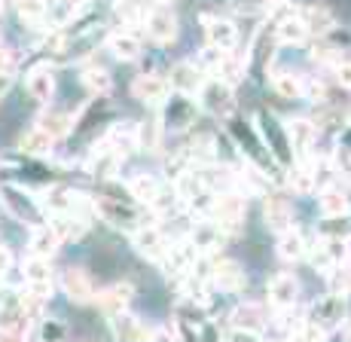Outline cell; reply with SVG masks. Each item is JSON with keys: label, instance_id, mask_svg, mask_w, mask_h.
I'll return each mask as SVG.
<instances>
[{"label": "cell", "instance_id": "1", "mask_svg": "<svg viewBox=\"0 0 351 342\" xmlns=\"http://www.w3.org/2000/svg\"><path fill=\"white\" fill-rule=\"evenodd\" d=\"M346 318H348V303H346V297L327 293V297H321V300H315V303H312L306 324L318 327L321 333H330V330H336V327L346 324Z\"/></svg>", "mask_w": 351, "mask_h": 342}, {"label": "cell", "instance_id": "2", "mask_svg": "<svg viewBox=\"0 0 351 342\" xmlns=\"http://www.w3.org/2000/svg\"><path fill=\"white\" fill-rule=\"evenodd\" d=\"M208 217H211L214 226H220L223 232H239L241 220H245V199H241L239 193H217Z\"/></svg>", "mask_w": 351, "mask_h": 342}, {"label": "cell", "instance_id": "3", "mask_svg": "<svg viewBox=\"0 0 351 342\" xmlns=\"http://www.w3.org/2000/svg\"><path fill=\"white\" fill-rule=\"evenodd\" d=\"M202 107H205L211 117L217 119H229L235 113V98H232V89H229L226 80L214 77V80H205L202 86Z\"/></svg>", "mask_w": 351, "mask_h": 342}, {"label": "cell", "instance_id": "4", "mask_svg": "<svg viewBox=\"0 0 351 342\" xmlns=\"http://www.w3.org/2000/svg\"><path fill=\"white\" fill-rule=\"evenodd\" d=\"M195 260H199V251H195L193 241H180V245H168L165 254H162V269L165 275H190L195 269Z\"/></svg>", "mask_w": 351, "mask_h": 342}, {"label": "cell", "instance_id": "5", "mask_svg": "<svg viewBox=\"0 0 351 342\" xmlns=\"http://www.w3.org/2000/svg\"><path fill=\"white\" fill-rule=\"evenodd\" d=\"M147 34H150L153 43H171L178 37V16L168 10L165 3H156L144 19Z\"/></svg>", "mask_w": 351, "mask_h": 342}, {"label": "cell", "instance_id": "6", "mask_svg": "<svg viewBox=\"0 0 351 342\" xmlns=\"http://www.w3.org/2000/svg\"><path fill=\"white\" fill-rule=\"evenodd\" d=\"M260 129H263V135H266L269 144H272L275 159H278V162H285V165L293 162V147H290V135H287L285 125H281L278 119L272 117V113H260Z\"/></svg>", "mask_w": 351, "mask_h": 342}, {"label": "cell", "instance_id": "7", "mask_svg": "<svg viewBox=\"0 0 351 342\" xmlns=\"http://www.w3.org/2000/svg\"><path fill=\"white\" fill-rule=\"evenodd\" d=\"M202 22H205L208 46H214V49H220V52L235 49V43H239V31H235V25L229 22V19H220V16L205 12V16H202Z\"/></svg>", "mask_w": 351, "mask_h": 342}, {"label": "cell", "instance_id": "8", "mask_svg": "<svg viewBox=\"0 0 351 342\" xmlns=\"http://www.w3.org/2000/svg\"><path fill=\"white\" fill-rule=\"evenodd\" d=\"M25 281H28V293L37 303H43L52 291V272L43 257H28L25 260Z\"/></svg>", "mask_w": 351, "mask_h": 342}, {"label": "cell", "instance_id": "9", "mask_svg": "<svg viewBox=\"0 0 351 342\" xmlns=\"http://www.w3.org/2000/svg\"><path fill=\"white\" fill-rule=\"evenodd\" d=\"M296 297H300V281H296V275L278 272L269 281V303H272V308L285 312V308L296 303Z\"/></svg>", "mask_w": 351, "mask_h": 342}, {"label": "cell", "instance_id": "10", "mask_svg": "<svg viewBox=\"0 0 351 342\" xmlns=\"http://www.w3.org/2000/svg\"><path fill=\"white\" fill-rule=\"evenodd\" d=\"M168 83H171V89H178L180 95H195V92L205 86V73H202V68H195V64H190V62H180V64L171 68Z\"/></svg>", "mask_w": 351, "mask_h": 342}, {"label": "cell", "instance_id": "11", "mask_svg": "<svg viewBox=\"0 0 351 342\" xmlns=\"http://www.w3.org/2000/svg\"><path fill=\"white\" fill-rule=\"evenodd\" d=\"M132 241H134V251L138 254H144L147 260H162V254H165V247H168V241H165V236L156 230V226H138L134 230V236H132Z\"/></svg>", "mask_w": 351, "mask_h": 342}, {"label": "cell", "instance_id": "12", "mask_svg": "<svg viewBox=\"0 0 351 342\" xmlns=\"http://www.w3.org/2000/svg\"><path fill=\"white\" fill-rule=\"evenodd\" d=\"M168 89H171V83L156 77V73H144V77L134 80V98H141L144 104H165Z\"/></svg>", "mask_w": 351, "mask_h": 342}, {"label": "cell", "instance_id": "13", "mask_svg": "<svg viewBox=\"0 0 351 342\" xmlns=\"http://www.w3.org/2000/svg\"><path fill=\"white\" fill-rule=\"evenodd\" d=\"M62 291L73 300V303H89V300L95 297V287H92L89 275H86L83 269H77V266L64 269V275H62Z\"/></svg>", "mask_w": 351, "mask_h": 342}, {"label": "cell", "instance_id": "14", "mask_svg": "<svg viewBox=\"0 0 351 342\" xmlns=\"http://www.w3.org/2000/svg\"><path fill=\"white\" fill-rule=\"evenodd\" d=\"M0 196H3V205L10 208V214H12V217H19L22 223H37V220H40L37 205L31 202V196L19 193L16 186H3V190H0Z\"/></svg>", "mask_w": 351, "mask_h": 342}, {"label": "cell", "instance_id": "15", "mask_svg": "<svg viewBox=\"0 0 351 342\" xmlns=\"http://www.w3.org/2000/svg\"><path fill=\"white\" fill-rule=\"evenodd\" d=\"M263 214H266V223L272 226L275 232H285L293 226V211H290V202L281 196H266V202H263Z\"/></svg>", "mask_w": 351, "mask_h": 342}, {"label": "cell", "instance_id": "16", "mask_svg": "<svg viewBox=\"0 0 351 342\" xmlns=\"http://www.w3.org/2000/svg\"><path fill=\"white\" fill-rule=\"evenodd\" d=\"M104 144L119 156H128L132 150H138V125H125V123L110 125L104 135Z\"/></svg>", "mask_w": 351, "mask_h": 342}, {"label": "cell", "instance_id": "17", "mask_svg": "<svg viewBox=\"0 0 351 342\" xmlns=\"http://www.w3.org/2000/svg\"><path fill=\"white\" fill-rule=\"evenodd\" d=\"M296 16H300V22L306 25L308 34H327V31L336 28V19H333V12H330L327 6H318V3L302 6Z\"/></svg>", "mask_w": 351, "mask_h": 342}, {"label": "cell", "instance_id": "18", "mask_svg": "<svg viewBox=\"0 0 351 342\" xmlns=\"http://www.w3.org/2000/svg\"><path fill=\"white\" fill-rule=\"evenodd\" d=\"M110 327H113V337H117L119 342H144V339H150V330H147L134 315H125V312L113 315Z\"/></svg>", "mask_w": 351, "mask_h": 342}, {"label": "cell", "instance_id": "19", "mask_svg": "<svg viewBox=\"0 0 351 342\" xmlns=\"http://www.w3.org/2000/svg\"><path fill=\"white\" fill-rule=\"evenodd\" d=\"M287 135H290V147H293V156L308 159V153L315 147V135H318L315 125L308 119H296V123L287 125Z\"/></svg>", "mask_w": 351, "mask_h": 342}, {"label": "cell", "instance_id": "20", "mask_svg": "<svg viewBox=\"0 0 351 342\" xmlns=\"http://www.w3.org/2000/svg\"><path fill=\"white\" fill-rule=\"evenodd\" d=\"M165 123L171 129H186L195 123V104L190 98H168L165 101Z\"/></svg>", "mask_w": 351, "mask_h": 342}, {"label": "cell", "instance_id": "21", "mask_svg": "<svg viewBox=\"0 0 351 342\" xmlns=\"http://www.w3.org/2000/svg\"><path fill=\"white\" fill-rule=\"evenodd\" d=\"M278 257L287 260V263H293V260H302L308 254V245H306V236H302L296 226H290V230L278 232Z\"/></svg>", "mask_w": 351, "mask_h": 342}, {"label": "cell", "instance_id": "22", "mask_svg": "<svg viewBox=\"0 0 351 342\" xmlns=\"http://www.w3.org/2000/svg\"><path fill=\"white\" fill-rule=\"evenodd\" d=\"M232 327L241 333H260L266 327V318H263V308L256 303H241L232 312Z\"/></svg>", "mask_w": 351, "mask_h": 342}, {"label": "cell", "instance_id": "23", "mask_svg": "<svg viewBox=\"0 0 351 342\" xmlns=\"http://www.w3.org/2000/svg\"><path fill=\"white\" fill-rule=\"evenodd\" d=\"M58 247H62V239H58V232L52 230V226H34V232H31V257L49 260Z\"/></svg>", "mask_w": 351, "mask_h": 342}, {"label": "cell", "instance_id": "24", "mask_svg": "<svg viewBox=\"0 0 351 342\" xmlns=\"http://www.w3.org/2000/svg\"><path fill=\"white\" fill-rule=\"evenodd\" d=\"M211 281L217 287H223V291H239V287L245 284V272H241V266L232 263V260H220V263L211 266Z\"/></svg>", "mask_w": 351, "mask_h": 342}, {"label": "cell", "instance_id": "25", "mask_svg": "<svg viewBox=\"0 0 351 342\" xmlns=\"http://www.w3.org/2000/svg\"><path fill=\"white\" fill-rule=\"evenodd\" d=\"M128 193L134 196V202L153 205L162 196V186L153 174H132V178H128Z\"/></svg>", "mask_w": 351, "mask_h": 342}, {"label": "cell", "instance_id": "26", "mask_svg": "<svg viewBox=\"0 0 351 342\" xmlns=\"http://www.w3.org/2000/svg\"><path fill=\"white\" fill-rule=\"evenodd\" d=\"M107 49L113 52V56L119 58V62H134V58L141 56V43L134 34H128V31H117V34L107 37Z\"/></svg>", "mask_w": 351, "mask_h": 342}, {"label": "cell", "instance_id": "27", "mask_svg": "<svg viewBox=\"0 0 351 342\" xmlns=\"http://www.w3.org/2000/svg\"><path fill=\"white\" fill-rule=\"evenodd\" d=\"M119 162H123V156L119 153H113L107 144H101L95 153L89 156V171L98 174V178H113L119 169Z\"/></svg>", "mask_w": 351, "mask_h": 342}, {"label": "cell", "instance_id": "28", "mask_svg": "<svg viewBox=\"0 0 351 342\" xmlns=\"http://www.w3.org/2000/svg\"><path fill=\"white\" fill-rule=\"evenodd\" d=\"M306 37H308V31H306V25L300 22V16L278 19V22H275V40H278L281 46H300Z\"/></svg>", "mask_w": 351, "mask_h": 342}, {"label": "cell", "instance_id": "29", "mask_svg": "<svg viewBox=\"0 0 351 342\" xmlns=\"http://www.w3.org/2000/svg\"><path fill=\"white\" fill-rule=\"evenodd\" d=\"M132 297H134V287L132 284H113L110 291H104V297H101V308H104V312H110V315H119V312H125V308H128Z\"/></svg>", "mask_w": 351, "mask_h": 342}, {"label": "cell", "instance_id": "30", "mask_svg": "<svg viewBox=\"0 0 351 342\" xmlns=\"http://www.w3.org/2000/svg\"><path fill=\"white\" fill-rule=\"evenodd\" d=\"M101 214H104L107 220H110L113 226H134V220H138V214L128 208V202H113V199H101L98 202Z\"/></svg>", "mask_w": 351, "mask_h": 342}, {"label": "cell", "instance_id": "31", "mask_svg": "<svg viewBox=\"0 0 351 342\" xmlns=\"http://www.w3.org/2000/svg\"><path fill=\"white\" fill-rule=\"evenodd\" d=\"M28 92L34 101L46 104L52 98V92H56V77H52L49 71H34L28 77Z\"/></svg>", "mask_w": 351, "mask_h": 342}, {"label": "cell", "instance_id": "32", "mask_svg": "<svg viewBox=\"0 0 351 342\" xmlns=\"http://www.w3.org/2000/svg\"><path fill=\"white\" fill-rule=\"evenodd\" d=\"M272 86H275V92H278L281 98H287V101H296V98H302V80H300V73H290V71L272 73Z\"/></svg>", "mask_w": 351, "mask_h": 342}, {"label": "cell", "instance_id": "33", "mask_svg": "<svg viewBox=\"0 0 351 342\" xmlns=\"http://www.w3.org/2000/svg\"><path fill=\"white\" fill-rule=\"evenodd\" d=\"M247 71V52H239V49H229L223 56V68H220V80H226V83H235V80H241Z\"/></svg>", "mask_w": 351, "mask_h": 342}, {"label": "cell", "instance_id": "34", "mask_svg": "<svg viewBox=\"0 0 351 342\" xmlns=\"http://www.w3.org/2000/svg\"><path fill=\"white\" fill-rule=\"evenodd\" d=\"M321 208H324V214L327 217H339V214H348V196L342 190H336V186H330V190H324L321 193Z\"/></svg>", "mask_w": 351, "mask_h": 342}, {"label": "cell", "instance_id": "35", "mask_svg": "<svg viewBox=\"0 0 351 342\" xmlns=\"http://www.w3.org/2000/svg\"><path fill=\"white\" fill-rule=\"evenodd\" d=\"M52 144H56V138H49L43 129H40V125H37V129H31L28 135L22 138V150L31 153V156H46V153L52 150Z\"/></svg>", "mask_w": 351, "mask_h": 342}, {"label": "cell", "instance_id": "36", "mask_svg": "<svg viewBox=\"0 0 351 342\" xmlns=\"http://www.w3.org/2000/svg\"><path fill=\"white\" fill-rule=\"evenodd\" d=\"M40 129H43L49 138L58 141L71 132V117H67V113H58V110H49V113L40 117Z\"/></svg>", "mask_w": 351, "mask_h": 342}, {"label": "cell", "instance_id": "37", "mask_svg": "<svg viewBox=\"0 0 351 342\" xmlns=\"http://www.w3.org/2000/svg\"><path fill=\"white\" fill-rule=\"evenodd\" d=\"M220 241H223V230L211 223V226L195 230L193 245H195V251H199V254H211V251H217V247H220Z\"/></svg>", "mask_w": 351, "mask_h": 342}, {"label": "cell", "instance_id": "38", "mask_svg": "<svg viewBox=\"0 0 351 342\" xmlns=\"http://www.w3.org/2000/svg\"><path fill=\"white\" fill-rule=\"evenodd\" d=\"M52 230L58 232V239H62V241H71V239L83 236L86 223H80V220L71 217V214H56V220H52Z\"/></svg>", "mask_w": 351, "mask_h": 342}, {"label": "cell", "instance_id": "39", "mask_svg": "<svg viewBox=\"0 0 351 342\" xmlns=\"http://www.w3.org/2000/svg\"><path fill=\"white\" fill-rule=\"evenodd\" d=\"M327 287L330 293H336V297H348L351 293V266H336V269L327 272Z\"/></svg>", "mask_w": 351, "mask_h": 342}, {"label": "cell", "instance_id": "40", "mask_svg": "<svg viewBox=\"0 0 351 342\" xmlns=\"http://www.w3.org/2000/svg\"><path fill=\"white\" fill-rule=\"evenodd\" d=\"M159 135H162V129L156 119H144V123L138 125V147L147 153L159 150Z\"/></svg>", "mask_w": 351, "mask_h": 342}, {"label": "cell", "instance_id": "41", "mask_svg": "<svg viewBox=\"0 0 351 342\" xmlns=\"http://www.w3.org/2000/svg\"><path fill=\"white\" fill-rule=\"evenodd\" d=\"M46 205H49L56 214H67V211H73V208H77V196H71V190L58 186V190H49Z\"/></svg>", "mask_w": 351, "mask_h": 342}, {"label": "cell", "instance_id": "42", "mask_svg": "<svg viewBox=\"0 0 351 342\" xmlns=\"http://www.w3.org/2000/svg\"><path fill=\"white\" fill-rule=\"evenodd\" d=\"M16 10L25 22L37 25V22L46 19V0H16Z\"/></svg>", "mask_w": 351, "mask_h": 342}, {"label": "cell", "instance_id": "43", "mask_svg": "<svg viewBox=\"0 0 351 342\" xmlns=\"http://www.w3.org/2000/svg\"><path fill=\"white\" fill-rule=\"evenodd\" d=\"M83 83L89 92L104 95V92H110V73L101 71V68H89V71H83Z\"/></svg>", "mask_w": 351, "mask_h": 342}, {"label": "cell", "instance_id": "44", "mask_svg": "<svg viewBox=\"0 0 351 342\" xmlns=\"http://www.w3.org/2000/svg\"><path fill=\"white\" fill-rule=\"evenodd\" d=\"M67 337V324L64 321H43V327H40V342H62Z\"/></svg>", "mask_w": 351, "mask_h": 342}, {"label": "cell", "instance_id": "45", "mask_svg": "<svg viewBox=\"0 0 351 342\" xmlns=\"http://www.w3.org/2000/svg\"><path fill=\"white\" fill-rule=\"evenodd\" d=\"M290 184L300 196H308L315 190V178H312V169H293L290 171Z\"/></svg>", "mask_w": 351, "mask_h": 342}, {"label": "cell", "instance_id": "46", "mask_svg": "<svg viewBox=\"0 0 351 342\" xmlns=\"http://www.w3.org/2000/svg\"><path fill=\"white\" fill-rule=\"evenodd\" d=\"M223 56L226 52L214 49V46H208V49H202V73H220V68H223Z\"/></svg>", "mask_w": 351, "mask_h": 342}, {"label": "cell", "instance_id": "47", "mask_svg": "<svg viewBox=\"0 0 351 342\" xmlns=\"http://www.w3.org/2000/svg\"><path fill=\"white\" fill-rule=\"evenodd\" d=\"M312 58L315 62H321V64H339L342 62V56H339V49H336L333 43H315V49H312Z\"/></svg>", "mask_w": 351, "mask_h": 342}, {"label": "cell", "instance_id": "48", "mask_svg": "<svg viewBox=\"0 0 351 342\" xmlns=\"http://www.w3.org/2000/svg\"><path fill=\"white\" fill-rule=\"evenodd\" d=\"M302 98H308V101H324L327 98V86H324V80H302Z\"/></svg>", "mask_w": 351, "mask_h": 342}, {"label": "cell", "instance_id": "49", "mask_svg": "<svg viewBox=\"0 0 351 342\" xmlns=\"http://www.w3.org/2000/svg\"><path fill=\"white\" fill-rule=\"evenodd\" d=\"M150 342H178V330H174V327H168V324L153 327V330H150Z\"/></svg>", "mask_w": 351, "mask_h": 342}, {"label": "cell", "instance_id": "50", "mask_svg": "<svg viewBox=\"0 0 351 342\" xmlns=\"http://www.w3.org/2000/svg\"><path fill=\"white\" fill-rule=\"evenodd\" d=\"M333 73H336V83H339L342 89H351V62L342 58V62L333 68Z\"/></svg>", "mask_w": 351, "mask_h": 342}, {"label": "cell", "instance_id": "51", "mask_svg": "<svg viewBox=\"0 0 351 342\" xmlns=\"http://www.w3.org/2000/svg\"><path fill=\"white\" fill-rule=\"evenodd\" d=\"M10 263H12V254L6 251L3 245H0V275H6V269H10Z\"/></svg>", "mask_w": 351, "mask_h": 342}, {"label": "cell", "instance_id": "52", "mask_svg": "<svg viewBox=\"0 0 351 342\" xmlns=\"http://www.w3.org/2000/svg\"><path fill=\"white\" fill-rule=\"evenodd\" d=\"M0 77H10V52L0 49Z\"/></svg>", "mask_w": 351, "mask_h": 342}, {"label": "cell", "instance_id": "53", "mask_svg": "<svg viewBox=\"0 0 351 342\" xmlns=\"http://www.w3.org/2000/svg\"><path fill=\"white\" fill-rule=\"evenodd\" d=\"M0 342H25V337H16V333L0 330Z\"/></svg>", "mask_w": 351, "mask_h": 342}, {"label": "cell", "instance_id": "54", "mask_svg": "<svg viewBox=\"0 0 351 342\" xmlns=\"http://www.w3.org/2000/svg\"><path fill=\"white\" fill-rule=\"evenodd\" d=\"M256 3H263V0H235V6H245V10H251Z\"/></svg>", "mask_w": 351, "mask_h": 342}, {"label": "cell", "instance_id": "55", "mask_svg": "<svg viewBox=\"0 0 351 342\" xmlns=\"http://www.w3.org/2000/svg\"><path fill=\"white\" fill-rule=\"evenodd\" d=\"M67 6H80V3H86V0H64Z\"/></svg>", "mask_w": 351, "mask_h": 342}, {"label": "cell", "instance_id": "56", "mask_svg": "<svg viewBox=\"0 0 351 342\" xmlns=\"http://www.w3.org/2000/svg\"><path fill=\"white\" fill-rule=\"evenodd\" d=\"M346 339H348V342H351V327H348V333H346Z\"/></svg>", "mask_w": 351, "mask_h": 342}, {"label": "cell", "instance_id": "57", "mask_svg": "<svg viewBox=\"0 0 351 342\" xmlns=\"http://www.w3.org/2000/svg\"><path fill=\"white\" fill-rule=\"evenodd\" d=\"M0 10H3V0H0Z\"/></svg>", "mask_w": 351, "mask_h": 342}, {"label": "cell", "instance_id": "58", "mask_svg": "<svg viewBox=\"0 0 351 342\" xmlns=\"http://www.w3.org/2000/svg\"><path fill=\"white\" fill-rule=\"evenodd\" d=\"M156 3H165V0H156Z\"/></svg>", "mask_w": 351, "mask_h": 342}]
</instances>
